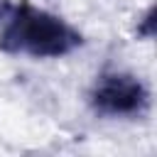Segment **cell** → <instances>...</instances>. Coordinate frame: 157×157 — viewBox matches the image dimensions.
<instances>
[{
	"label": "cell",
	"mask_w": 157,
	"mask_h": 157,
	"mask_svg": "<svg viewBox=\"0 0 157 157\" xmlns=\"http://www.w3.org/2000/svg\"><path fill=\"white\" fill-rule=\"evenodd\" d=\"M83 44V34L27 0H0V52L29 59H61Z\"/></svg>",
	"instance_id": "6da1fadb"
},
{
	"label": "cell",
	"mask_w": 157,
	"mask_h": 157,
	"mask_svg": "<svg viewBox=\"0 0 157 157\" xmlns=\"http://www.w3.org/2000/svg\"><path fill=\"white\" fill-rule=\"evenodd\" d=\"M88 105L103 118H140L150 108V88L130 71H103L88 91Z\"/></svg>",
	"instance_id": "7a4b0ae2"
},
{
	"label": "cell",
	"mask_w": 157,
	"mask_h": 157,
	"mask_svg": "<svg viewBox=\"0 0 157 157\" xmlns=\"http://www.w3.org/2000/svg\"><path fill=\"white\" fill-rule=\"evenodd\" d=\"M152 34H155V7H150V10L145 12L142 22L137 25V37H145V39H150Z\"/></svg>",
	"instance_id": "3957f363"
}]
</instances>
